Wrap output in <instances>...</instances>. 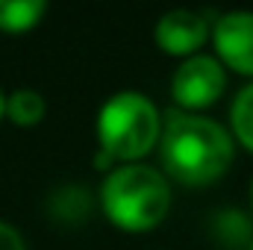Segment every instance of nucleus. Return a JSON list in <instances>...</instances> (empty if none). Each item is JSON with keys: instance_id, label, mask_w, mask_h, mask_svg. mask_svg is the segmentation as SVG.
<instances>
[{"instance_id": "f257e3e1", "label": "nucleus", "mask_w": 253, "mask_h": 250, "mask_svg": "<svg viewBox=\"0 0 253 250\" xmlns=\"http://www.w3.org/2000/svg\"><path fill=\"white\" fill-rule=\"evenodd\" d=\"M156 147L165 180L186 188L218 183L236 159V141L227 126L215 118L180 109H171L162 118V135Z\"/></svg>"}, {"instance_id": "f03ea898", "label": "nucleus", "mask_w": 253, "mask_h": 250, "mask_svg": "<svg viewBox=\"0 0 253 250\" xmlns=\"http://www.w3.org/2000/svg\"><path fill=\"white\" fill-rule=\"evenodd\" d=\"M100 212L124 233H147L171 212V183L153 165H115L97 191Z\"/></svg>"}, {"instance_id": "7ed1b4c3", "label": "nucleus", "mask_w": 253, "mask_h": 250, "mask_svg": "<svg viewBox=\"0 0 253 250\" xmlns=\"http://www.w3.org/2000/svg\"><path fill=\"white\" fill-rule=\"evenodd\" d=\"M97 147L115 159V165H132L144 159L162 135L159 106L135 88L115 91L97 112Z\"/></svg>"}, {"instance_id": "20e7f679", "label": "nucleus", "mask_w": 253, "mask_h": 250, "mask_svg": "<svg viewBox=\"0 0 253 250\" xmlns=\"http://www.w3.org/2000/svg\"><path fill=\"white\" fill-rule=\"evenodd\" d=\"M227 91V68L209 53H194L177 65L171 77V100L180 112L200 115Z\"/></svg>"}, {"instance_id": "39448f33", "label": "nucleus", "mask_w": 253, "mask_h": 250, "mask_svg": "<svg viewBox=\"0 0 253 250\" xmlns=\"http://www.w3.org/2000/svg\"><path fill=\"white\" fill-rule=\"evenodd\" d=\"M209 39L215 47V59L227 71L253 80V12L236 9L218 15Z\"/></svg>"}, {"instance_id": "423d86ee", "label": "nucleus", "mask_w": 253, "mask_h": 250, "mask_svg": "<svg viewBox=\"0 0 253 250\" xmlns=\"http://www.w3.org/2000/svg\"><path fill=\"white\" fill-rule=\"evenodd\" d=\"M212 24L203 12L194 9H171L165 12L156 27H153V42L165 56H177V59H189L194 53H200V47L209 42Z\"/></svg>"}, {"instance_id": "0eeeda50", "label": "nucleus", "mask_w": 253, "mask_h": 250, "mask_svg": "<svg viewBox=\"0 0 253 250\" xmlns=\"http://www.w3.org/2000/svg\"><path fill=\"white\" fill-rule=\"evenodd\" d=\"M209 233L224 250H248L253 242V218L239 206H221L209 218Z\"/></svg>"}, {"instance_id": "6e6552de", "label": "nucleus", "mask_w": 253, "mask_h": 250, "mask_svg": "<svg viewBox=\"0 0 253 250\" xmlns=\"http://www.w3.org/2000/svg\"><path fill=\"white\" fill-rule=\"evenodd\" d=\"M91 206H94V197H91L88 186H83V183L56 186L47 197L50 215L56 221H62V224H83L91 215Z\"/></svg>"}, {"instance_id": "1a4fd4ad", "label": "nucleus", "mask_w": 253, "mask_h": 250, "mask_svg": "<svg viewBox=\"0 0 253 250\" xmlns=\"http://www.w3.org/2000/svg\"><path fill=\"white\" fill-rule=\"evenodd\" d=\"M47 15L44 0H0V33L24 36L42 24Z\"/></svg>"}, {"instance_id": "9d476101", "label": "nucleus", "mask_w": 253, "mask_h": 250, "mask_svg": "<svg viewBox=\"0 0 253 250\" xmlns=\"http://www.w3.org/2000/svg\"><path fill=\"white\" fill-rule=\"evenodd\" d=\"M47 115V103L36 88H15L6 94V118L15 126H39Z\"/></svg>"}, {"instance_id": "9b49d317", "label": "nucleus", "mask_w": 253, "mask_h": 250, "mask_svg": "<svg viewBox=\"0 0 253 250\" xmlns=\"http://www.w3.org/2000/svg\"><path fill=\"white\" fill-rule=\"evenodd\" d=\"M230 135L245 150L253 153V80L239 88L230 106Z\"/></svg>"}, {"instance_id": "f8f14e48", "label": "nucleus", "mask_w": 253, "mask_h": 250, "mask_svg": "<svg viewBox=\"0 0 253 250\" xmlns=\"http://www.w3.org/2000/svg\"><path fill=\"white\" fill-rule=\"evenodd\" d=\"M0 250H27L24 236L6 221H0Z\"/></svg>"}, {"instance_id": "ddd939ff", "label": "nucleus", "mask_w": 253, "mask_h": 250, "mask_svg": "<svg viewBox=\"0 0 253 250\" xmlns=\"http://www.w3.org/2000/svg\"><path fill=\"white\" fill-rule=\"evenodd\" d=\"M6 118V91L0 88V121Z\"/></svg>"}, {"instance_id": "4468645a", "label": "nucleus", "mask_w": 253, "mask_h": 250, "mask_svg": "<svg viewBox=\"0 0 253 250\" xmlns=\"http://www.w3.org/2000/svg\"><path fill=\"white\" fill-rule=\"evenodd\" d=\"M251 209H253V180H251Z\"/></svg>"}, {"instance_id": "2eb2a0df", "label": "nucleus", "mask_w": 253, "mask_h": 250, "mask_svg": "<svg viewBox=\"0 0 253 250\" xmlns=\"http://www.w3.org/2000/svg\"><path fill=\"white\" fill-rule=\"evenodd\" d=\"M248 250H253V242H251V245H248Z\"/></svg>"}]
</instances>
